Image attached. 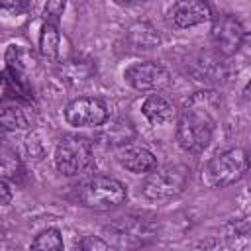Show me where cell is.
Instances as JSON below:
<instances>
[{"mask_svg":"<svg viewBox=\"0 0 251 251\" xmlns=\"http://www.w3.org/2000/svg\"><path fill=\"white\" fill-rule=\"evenodd\" d=\"M222 96L216 90H200L192 94L176 122V143L188 153H202L214 135Z\"/></svg>","mask_w":251,"mask_h":251,"instance_id":"cell-1","label":"cell"},{"mask_svg":"<svg viewBox=\"0 0 251 251\" xmlns=\"http://www.w3.org/2000/svg\"><path fill=\"white\" fill-rule=\"evenodd\" d=\"M76 200L92 210H114L127 200V188L114 176L96 175L78 186Z\"/></svg>","mask_w":251,"mask_h":251,"instance_id":"cell-2","label":"cell"},{"mask_svg":"<svg viewBox=\"0 0 251 251\" xmlns=\"http://www.w3.org/2000/svg\"><path fill=\"white\" fill-rule=\"evenodd\" d=\"M247 167H249V161H247L245 149L231 147V149H226V151L214 155L208 161L202 178L212 188L229 186L245 176Z\"/></svg>","mask_w":251,"mask_h":251,"instance_id":"cell-3","label":"cell"},{"mask_svg":"<svg viewBox=\"0 0 251 251\" xmlns=\"http://www.w3.org/2000/svg\"><path fill=\"white\" fill-rule=\"evenodd\" d=\"M188 169L184 165H165L153 169L143 180L141 192L153 202H167L182 194L188 182Z\"/></svg>","mask_w":251,"mask_h":251,"instance_id":"cell-4","label":"cell"},{"mask_svg":"<svg viewBox=\"0 0 251 251\" xmlns=\"http://www.w3.org/2000/svg\"><path fill=\"white\" fill-rule=\"evenodd\" d=\"M92 163V143L78 133L65 135L55 149V167L65 176H76L84 173Z\"/></svg>","mask_w":251,"mask_h":251,"instance_id":"cell-5","label":"cell"},{"mask_svg":"<svg viewBox=\"0 0 251 251\" xmlns=\"http://www.w3.org/2000/svg\"><path fill=\"white\" fill-rule=\"evenodd\" d=\"M65 120L75 127H98L106 124L108 108L96 96H78L65 106Z\"/></svg>","mask_w":251,"mask_h":251,"instance_id":"cell-6","label":"cell"},{"mask_svg":"<svg viewBox=\"0 0 251 251\" xmlns=\"http://www.w3.org/2000/svg\"><path fill=\"white\" fill-rule=\"evenodd\" d=\"M124 78L141 92H151V90H161L171 82V75L169 71L153 61H141V63H133L131 67L126 69Z\"/></svg>","mask_w":251,"mask_h":251,"instance_id":"cell-7","label":"cell"},{"mask_svg":"<svg viewBox=\"0 0 251 251\" xmlns=\"http://www.w3.org/2000/svg\"><path fill=\"white\" fill-rule=\"evenodd\" d=\"M212 39L222 55H233L243 45L245 27L235 16L224 14L220 18H216L212 24Z\"/></svg>","mask_w":251,"mask_h":251,"instance_id":"cell-8","label":"cell"},{"mask_svg":"<svg viewBox=\"0 0 251 251\" xmlns=\"http://www.w3.org/2000/svg\"><path fill=\"white\" fill-rule=\"evenodd\" d=\"M0 124L6 129H27L35 124L31 102L6 94L0 102Z\"/></svg>","mask_w":251,"mask_h":251,"instance_id":"cell-9","label":"cell"},{"mask_svg":"<svg viewBox=\"0 0 251 251\" xmlns=\"http://www.w3.org/2000/svg\"><path fill=\"white\" fill-rule=\"evenodd\" d=\"M208 18H210V6L200 0H182V2H175L169 8V24L178 29L198 25Z\"/></svg>","mask_w":251,"mask_h":251,"instance_id":"cell-10","label":"cell"},{"mask_svg":"<svg viewBox=\"0 0 251 251\" xmlns=\"http://www.w3.org/2000/svg\"><path fill=\"white\" fill-rule=\"evenodd\" d=\"M106 229H110L114 241L120 247H135L151 237L149 226L141 222V218H122L116 224L108 226Z\"/></svg>","mask_w":251,"mask_h":251,"instance_id":"cell-11","label":"cell"},{"mask_svg":"<svg viewBox=\"0 0 251 251\" xmlns=\"http://www.w3.org/2000/svg\"><path fill=\"white\" fill-rule=\"evenodd\" d=\"M118 161L122 167L127 171L141 175V173H151L157 169V157L145 149V147H135V145H126L118 151Z\"/></svg>","mask_w":251,"mask_h":251,"instance_id":"cell-12","label":"cell"},{"mask_svg":"<svg viewBox=\"0 0 251 251\" xmlns=\"http://www.w3.org/2000/svg\"><path fill=\"white\" fill-rule=\"evenodd\" d=\"M135 135L137 131L127 118H116L110 122V126L98 131V139L110 147H126L135 139Z\"/></svg>","mask_w":251,"mask_h":251,"instance_id":"cell-13","label":"cell"},{"mask_svg":"<svg viewBox=\"0 0 251 251\" xmlns=\"http://www.w3.org/2000/svg\"><path fill=\"white\" fill-rule=\"evenodd\" d=\"M141 112L143 116L149 120L151 126H165L169 122H173L176 110L175 106L161 94H151L143 100L141 104Z\"/></svg>","mask_w":251,"mask_h":251,"instance_id":"cell-14","label":"cell"},{"mask_svg":"<svg viewBox=\"0 0 251 251\" xmlns=\"http://www.w3.org/2000/svg\"><path fill=\"white\" fill-rule=\"evenodd\" d=\"M35 69V57L22 45H10L6 51V71L29 82V71Z\"/></svg>","mask_w":251,"mask_h":251,"instance_id":"cell-15","label":"cell"},{"mask_svg":"<svg viewBox=\"0 0 251 251\" xmlns=\"http://www.w3.org/2000/svg\"><path fill=\"white\" fill-rule=\"evenodd\" d=\"M59 45H61V35L57 25L53 24H43L41 35H39V51L45 59L55 61L59 57Z\"/></svg>","mask_w":251,"mask_h":251,"instance_id":"cell-16","label":"cell"},{"mask_svg":"<svg viewBox=\"0 0 251 251\" xmlns=\"http://www.w3.org/2000/svg\"><path fill=\"white\" fill-rule=\"evenodd\" d=\"M29 251H63V235L59 229L55 227H47L43 231H39L31 245Z\"/></svg>","mask_w":251,"mask_h":251,"instance_id":"cell-17","label":"cell"},{"mask_svg":"<svg viewBox=\"0 0 251 251\" xmlns=\"http://www.w3.org/2000/svg\"><path fill=\"white\" fill-rule=\"evenodd\" d=\"M61 73L65 75V80L71 82H84L90 75H92V67L84 61H67L61 69Z\"/></svg>","mask_w":251,"mask_h":251,"instance_id":"cell-18","label":"cell"},{"mask_svg":"<svg viewBox=\"0 0 251 251\" xmlns=\"http://www.w3.org/2000/svg\"><path fill=\"white\" fill-rule=\"evenodd\" d=\"M78 249L80 251H114V247L98 235H84L78 241Z\"/></svg>","mask_w":251,"mask_h":251,"instance_id":"cell-19","label":"cell"},{"mask_svg":"<svg viewBox=\"0 0 251 251\" xmlns=\"http://www.w3.org/2000/svg\"><path fill=\"white\" fill-rule=\"evenodd\" d=\"M31 8V2L27 0H0V14L6 16H20Z\"/></svg>","mask_w":251,"mask_h":251,"instance_id":"cell-20","label":"cell"},{"mask_svg":"<svg viewBox=\"0 0 251 251\" xmlns=\"http://www.w3.org/2000/svg\"><path fill=\"white\" fill-rule=\"evenodd\" d=\"M65 2H61V0H53V2H47L45 4V8H43V18H45V24H53V25H57V22H59V18L63 16V12H65Z\"/></svg>","mask_w":251,"mask_h":251,"instance_id":"cell-21","label":"cell"},{"mask_svg":"<svg viewBox=\"0 0 251 251\" xmlns=\"http://www.w3.org/2000/svg\"><path fill=\"white\" fill-rule=\"evenodd\" d=\"M10 200H12V188H10V184L6 180L0 178V206L10 204Z\"/></svg>","mask_w":251,"mask_h":251,"instance_id":"cell-22","label":"cell"},{"mask_svg":"<svg viewBox=\"0 0 251 251\" xmlns=\"http://www.w3.org/2000/svg\"><path fill=\"white\" fill-rule=\"evenodd\" d=\"M4 137H6V127L0 124V145H2V141H4Z\"/></svg>","mask_w":251,"mask_h":251,"instance_id":"cell-23","label":"cell"},{"mask_svg":"<svg viewBox=\"0 0 251 251\" xmlns=\"http://www.w3.org/2000/svg\"><path fill=\"white\" fill-rule=\"evenodd\" d=\"M0 82H2V73H0Z\"/></svg>","mask_w":251,"mask_h":251,"instance_id":"cell-24","label":"cell"}]
</instances>
